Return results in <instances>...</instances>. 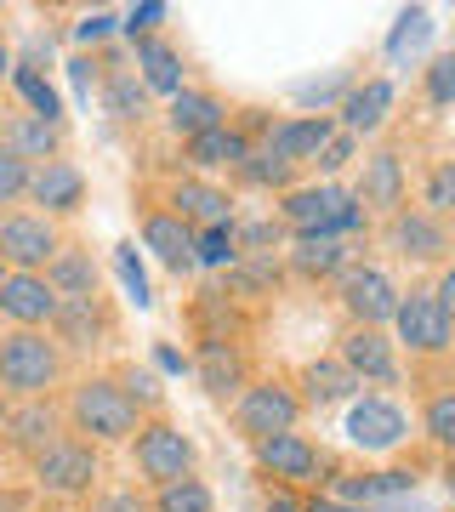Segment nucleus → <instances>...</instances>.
<instances>
[{
  "label": "nucleus",
  "instance_id": "obj_1",
  "mask_svg": "<svg viewBox=\"0 0 455 512\" xmlns=\"http://www.w3.org/2000/svg\"><path fill=\"white\" fill-rule=\"evenodd\" d=\"M143 421L148 416L126 399V387L114 382L109 370H86V376L63 393V427H69L74 439L97 444V450H103V444H131Z\"/></svg>",
  "mask_w": 455,
  "mask_h": 512
},
{
  "label": "nucleus",
  "instance_id": "obj_2",
  "mask_svg": "<svg viewBox=\"0 0 455 512\" xmlns=\"http://www.w3.org/2000/svg\"><path fill=\"white\" fill-rule=\"evenodd\" d=\"M69 376V353L52 330H6L0 336V399H52V387Z\"/></svg>",
  "mask_w": 455,
  "mask_h": 512
},
{
  "label": "nucleus",
  "instance_id": "obj_3",
  "mask_svg": "<svg viewBox=\"0 0 455 512\" xmlns=\"http://www.w3.org/2000/svg\"><path fill=\"white\" fill-rule=\"evenodd\" d=\"M234 433L245 444H262V439H279V433H296L302 416H308V404L296 393L291 376H279V370H262L245 393L234 399Z\"/></svg>",
  "mask_w": 455,
  "mask_h": 512
},
{
  "label": "nucleus",
  "instance_id": "obj_4",
  "mask_svg": "<svg viewBox=\"0 0 455 512\" xmlns=\"http://www.w3.org/2000/svg\"><path fill=\"white\" fill-rule=\"evenodd\" d=\"M251 461H256V473L268 478L273 490L313 495V490H330V484H336V461H330V450L325 444H313L308 433H279V439L251 444Z\"/></svg>",
  "mask_w": 455,
  "mask_h": 512
},
{
  "label": "nucleus",
  "instance_id": "obj_5",
  "mask_svg": "<svg viewBox=\"0 0 455 512\" xmlns=\"http://www.w3.org/2000/svg\"><path fill=\"white\" fill-rule=\"evenodd\" d=\"M273 217L285 222L291 239H308V234L342 239V228L364 222V211L353 205V188H342V183H296L291 194H279V211Z\"/></svg>",
  "mask_w": 455,
  "mask_h": 512
},
{
  "label": "nucleus",
  "instance_id": "obj_6",
  "mask_svg": "<svg viewBox=\"0 0 455 512\" xmlns=\"http://www.w3.org/2000/svg\"><path fill=\"white\" fill-rule=\"evenodd\" d=\"M29 478H35L40 495H52V501H80V495H97V484H103V450L86 439H74V433H63L57 444H46L35 461H29Z\"/></svg>",
  "mask_w": 455,
  "mask_h": 512
},
{
  "label": "nucleus",
  "instance_id": "obj_7",
  "mask_svg": "<svg viewBox=\"0 0 455 512\" xmlns=\"http://www.w3.org/2000/svg\"><path fill=\"white\" fill-rule=\"evenodd\" d=\"M131 467H137V484L160 490V484H177V478L194 473V467H200V450L182 433V421L148 416L143 427H137V439H131Z\"/></svg>",
  "mask_w": 455,
  "mask_h": 512
},
{
  "label": "nucleus",
  "instance_id": "obj_8",
  "mask_svg": "<svg viewBox=\"0 0 455 512\" xmlns=\"http://www.w3.org/2000/svg\"><path fill=\"white\" fill-rule=\"evenodd\" d=\"M387 330H393L399 353H410L421 365H433V359H444V353L455 348V325L444 319V308H438V296L427 291V285H410V291L399 296V313H393Z\"/></svg>",
  "mask_w": 455,
  "mask_h": 512
},
{
  "label": "nucleus",
  "instance_id": "obj_9",
  "mask_svg": "<svg viewBox=\"0 0 455 512\" xmlns=\"http://www.w3.org/2000/svg\"><path fill=\"white\" fill-rule=\"evenodd\" d=\"M382 239L387 251L410 262V268H450L455 262V228L433 211H421V205H404L399 217L382 222Z\"/></svg>",
  "mask_w": 455,
  "mask_h": 512
},
{
  "label": "nucleus",
  "instance_id": "obj_10",
  "mask_svg": "<svg viewBox=\"0 0 455 512\" xmlns=\"http://www.w3.org/2000/svg\"><path fill=\"white\" fill-rule=\"evenodd\" d=\"M399 285H393V274L387 268H376V262H347L342 279H336V308H342L347 325H376L387 330L393 325V313H399Z\"/></svg>",
  "mask_w": 455,
  "mask_h": 512
},
{
  "label": "nucleus",
  "instance_id": "obj_11",
  "mask_svg": "<svg viewBox=\"0 0 455 512\" xmlns=\"http://www.w3.org/2000/svg\"><path fill=\"white\" fill-rule=\"evenodd\" d=\"M336 359L347 365V376L359 387H399L404 382V353L393 342V330L376 325H347L336 336Z\"/></svg>",
  "mask_w": 455,
  "mask_h": 512
},
{
  "label": "nucleus",
  "instance_id": "obj_12",
  "mask_svg": "<svg viewBox=\"0 0 455 512\" xmlns=\"http://www.w3.org/2000/svg\"><path fill=\"white\" fill-rule=\"evenodd\" d=\"M63 251V234H57L52 217L40 211H0V262L12 274H46V262Z\"/></svg>",
  "mask_w": 455,
  "mask_h": 512
},
{
  "label": "nucleus",
  "instance_id": "obj_13",
  "mask_svg": "<svg viewBox=\"0 0 455 512\" xmlns=\"http://www.w3.org/2000/svg\"><path fill=\"white\" fill-rule=\"evenodd\" d=\"M353 205L364 217H399L410 205V171H404L399 148H376L359 160V177H353Z\"/></svg>",
  "mask_w": 455,
  "mask_h": 512
},
{
  "label": "nucleus",
  "instance_id": "obj_14",
  "mask_svg": "<svg viewBox=\"0 0 455 512\" xmlns=\"http://www.w3.org/2000/svg\"><path fill=\"white\" fill-rule=\"evenodd\" d=\"M410 439V416L387 393H364V399L347 404V444L353 450H370V456H393Z\"/></svg>",
  "mask_w": 455,
  "mask_h": 512
},
{
  "label": "nucleus",
  "instance_id": "obj_15",
  "mask_svg": "<svg viewBox=\"0 0 455 512\" xmlns=\"http://www.w3.org/2000/svg\"><path fill=\"white\" fill-rule=\"evenodd\" d=\"M52 336H57L63 353H97V348H109L114 336H120V313H114L109 296H74V302L57 308Z\"/></svg>",
  "mask_w": 455,
  "mask_h": 512
},
{
  "label": "nucleus",
  "instance_id": "obj_16",
  "mask_svg": "<svg viewBox=\"0 0 455 512\" xmlns=\"http://www.w3.org/2000/svg\"><path fill=\"white\" fill-rule=\"evenodd\" d=\"M143 211H137V234H143V245L154 251V262H160L165 274H194L200 268V256H194V228L171 211V205L160 200H137Z\"/></svg>",
  "mask_w": 455,
  "mask_h": 512
},
{
  "label": "nucleus",
  "instance_id": "obj_17",
  "mask_svg": "<svg viewBox=\"0 0 455 512\" xmlns=\"http://www.w3.org/2000/svg\"><path fill=\"white\" fill-rule=\"evenodd\" d=\"M194 376H200L205 399L234 410V399L256 382V359L245 342H200L194 348Z\"/></svg>",
  "mask_w": 455,
  "mask_h": 512
},
{
  "label": "nucleus",
  "instance_id": "obj_18",
  "mask_svg": "<svg viewBox=\"0 0 455 512\" xmlns=\"http://www.w3.org/2000/svg\"><path fill=\"white\" fill-rule=\"evenodd\" d=\"M160 205H171L194 234H200V228H222V222H234V188H222L217 177H194V171L171 177L165 194H160Z\"/></svg>",
  "mask_w": 455,
  "mask_h": 512
},
{
  "label": "nucleus",
  "instance_id": "obj_19",
  "mask_svg": "<svg viewBox=\"0 0 455 512\" xmlns=\"http://www.w3.org/2000/svg\"><path fill=\"white\" fill-rule=\"evenodd\" d=\"M63 296L46 285V274H6L0 279V319L12 330H52Z\"/></svg>",
  "mask_w": 455,
  "mask_h": 512
},
{
  "label": "nucleus",
  "instance_id": "obj_20",
  "mask_svg": "<svg viewBox=\"0 0 455 512\" xmlns=\"http://www.w3.org/2000/svg\"><path fill=\"white\" fill-rule=\"evenodd\" d=\"M336 131L342 126H336L330 114H291V120H273L268 137H262V148H268L273 160H285V165L302 171V165L319 160V148H325Z\"/></svg>",
  "mask_w": 455,
  "mask_h": 512
},
{
  "label": "nucleus",
  "instance_id": "obj_21",
  "mask_svg": "<svg viewBox=\"0 0 455 512\" xmlns=\"http://www.w3.org/2000/svg\"><path fill=\"white\" fill-rule=\"evenodd\" d=\"M29 205H40V217H80L86 205V171L74 160H46L29 171Z\"/></svg>",
  "mask_w": 455,
  "mask_h": 512
},
{
  "label": "nucleus",
  "instance_id": "obj_22",
  "mask_svg": "<svg viewBox=\"0 0 455 512\" xmlns=\"http://www.w3.org/2000/svg\"><path fill=\"white\" fill-rule=\"evenodd\" d=\"M69 433L63 427V404H52V399H23V404H12V416H6V450H18L23 461H35L46 444H57Z\"/></svg>",
  "mask_w": 455,
  "mask_h": 512
},
{
  "label": "nucleus",
  "instance_id": "obj_23",
  "mask_svg": "<svg viewBox=\"0 0 455 512\" xmlns=\"http://www.w3.org/2000/svg\"><path fill=\"white\" fill-rule=\"evenodd\" d=\"M347 262H353L347 239H330V234H308L285 245V274L302 279V285H336Z\"/></svg>",
  "mask_w": 455,
  "mask_h": 512
},
{
  "label": "nucleus",
  "instance_id": "obj_24",
  "mask_svg": "<svg viewBox=\"0 0 455 512\" xmlns=\"http://www.w3.org/2000/svg\"><path fill=\"white\" fill-rule=\"evenodd\" d=\"M63 120H46V114L23 109V114H6V126H0V143L12 148L18 160L29 165H46V160H63Z\"/></svg>",
  "mask_w": 455,
  "mask_h": 512
},
{
  "label": "nucleus",
  "instance_id": "obj_25",
  "mask_svg": "<svg viewBox=\"0 0 455 512\" xmlns=\"http://www.w3.org/2000/svg\"><path fill=\"white\" fill-rule=\"evenodd\" d=\"M234 120V109L222 103L217 92H205V86H182L171 103H165V126L177 131L182 143H194V137H205V131H217Z\"/></svg>",
  "mask_w": 455,
  "mask_h": 512
},
{
  "label": "nucleus",
  "instance_id": "obj_26",
  "mask_svg": "<svg viewBox=\"0 0 455 512\" xmlns=\"http://www.w3.org/2000/svg\"><path fill=\"white\" fill-rule=\"evenodd\" d=\"M251 148L256 143L239 131V120H228V126L205 131V137H194V143H182V165H188L194 177H217V171H234Z\"/></svg>",
  "mask_w": 455,
  "mask_h": 512
},
{
  "label": "nucleus",
  "instance_id": "obj_27",
  "mask_svg": "<svg viewBox=\"0 0 455 512\" xmlns=\"http://www.w3.org/2000/svg\"><path fill=\"white\" fill-rule=\"evenodd\" d=\"M296 393H302V404L308 410H330V404H347L353 393H359V382L347 376V365L336 359V353H325V359H308V365L291 376Z\"/></svg>",
  "mask_w": 455,
  "mask_h": 512
},
{
  "label": "nucleus",
  "instance_id": "obj_28",
  "mask_svg": "<svg viewBox=\"0 0 455 512\" xmlns=\"http://www.w3.org/2000/svg\"><path fill=\"white\" fill-rule=\"evenodd\" d=\"M46 285H52L63 302H74V296H103V268H97V256H91L86 245H69V239H63V251L46 262Z\"/></svg>",
  "mask_w": 455,
  "mask_h": 512
},
{
  "label": "nucleus",
  "instance_id": "obj_29",
  "mask_svg": "<svg viewBox=\"0 0 455 512\" xmlns=\"http://www.w3.org/2000/svg\"><path fill=\"white\" fill-rule=\"evenodd\" d=\"M285 279H291L285 274V256H239L234 268L222 274V291L245 308V302H268V296H279Z\"/></svg>",
  "mask_w": 455,
  "mask_h": 512
},
{
  "label": "nucleus",
  "instance_id": "obj_30",
  "mask_svg": "<svg viewBox=\"0 0 455 512\" xmlns=\"http://www.w3.org/2000/svg\"><path fill=\"white\" fill-rule=\"evenodd\" d=\"M387 109H393V80H364V86H353V92L342 97V120L336 126L347 131V137H364V131H382Z\"/></svg>",
  "mask_w": 455,
  "mask_h": 512
},
{
  "label": "nucleus",
  "instance_id": "obj_31",
  "mask_svg": "<svg viewBox=\"0 0 455 512\" xmlns=\"http://www.w3.org/2000/svg\"><path fill=\"white\" fill-rule=\"evenodd\" d=\"M137 69H143L137 80H143L148 92H160L165 103H171L182 86H188V80H182V52L171 46V40H160V35L137 40Z\"/></svg>",
  "mask_w": 455,
  "mask_h": 512
},
{
  "label": "nucleus",
  "instance_id": "obj_32",
  "mask_svg": "<svg viewBox=\"0 0 455 512\" xmlns=\"http://www.w3.org/2000/svg\"><path fill=\"white\" fill-rule=\"evenodd\" d=\"M421 439L433 444L444 461H455V382L421 393Z\"/></svg>",
  "mask_w": 455,
  "mask_h": 512
},
{
  "label": "nucleus",
  "instance_id": "obj_33",
  "mask_svg": "<svg viewBox=\"0 0 455 512\" xmlns=\"http://www.w3.org/2000/svg\"><path fill=\"white\" fill-rule=\"evenodd\" d=\"M228 177H234L239 188H256V194H291V188H296V165L273 160L268 148L256 143L251 154H245V160H239L234 171H228Z\"/></svg>",
  "mask_w": 455,
  "mask_h": 512
},
{
  "label": "nucleus",
  "instance_id": "obj_34",
  "mask_svg": "<svg viewBox=\"0 0 455 512\" xmlns=\"http://www.w3.org/2000/svg\"><path fill=\"white\" fill-rule=\"evenodd\" d=\"M148 512H217V495H211V484L200 473H188L177 484L148 490Z\"/></svg>",
  "mask_w": 455,
  "mask_h": 512
},
{
  "label": "nucleus",
  "instance_id": "obj_35",
  "mask_svg": "<svg viewBox=\"0 0 455 512\" xmlns=\"http://www.w3.org/2000/svg\"><path fill=\"white\" fill-rule=\"evenodd\" d=\"M114 382L126 387V399L143 410V416H165V387H160V376L148 365H131V359H120V365L109 370Z\"/></svg>",
  "mask_w": 455,
  "mask_h": 512
},
{
  "label": "nucleus",
  "instance_id": "obj_36",
  "mask_svg": "<svg viewBox=\"0 0 455 512\" xmlns=\"http://www.w3.org/2000/svg\"><path fill=\"white\" fill-rule=\"evenodd\" d=\"M103 109H109L114 120H143L148 114V86L137 80V69L131 74L109 69V80H103Z\"/></svg>",
  "mask_w": 455,
  "mask_h": 512
},
{
  "label": "nucleus",
  "instance_id": "obj_37",
  "mask_svg": "<svg viewBox=\"0 0 455 512\" xmlns=\"http://www.w3.org/2000/svg\"><path fill=\"white\" fill-rule=\"evenodd\" d=\"M421 211L455 222V160H433L421 177Z\"/></svg>",
  "mask_w": 455,
  "mask_h": 512
},
{
  "label": "nucleus",
  "instance_id": "obj_38",
  "mask_svg": "<svg viewBox=\"0 0 455 512\" xmlns=\"http://www.w3.org/2000/svg\"><path fill=\"white\" fill-rule=\"evenodd\" d=\"M194 256H200L205 268H222V274H228V268L239 262L234 222H222V228H200V234H194Z\"/></svg>",
  "mask_w": 455,
  "mask_h": 512
},
{
  "label": "nucleus",
  "instance_id": "obj_39",
  "mask_svg": "<svg viewBox=\"0 0 455 512\" xmlns=\"http://www.w3.org/2000/svg\"><path fill=\"white\" fill-rule=\"evenodd\" d=\"M29 171H35V165L18 160L12 148L0 143V205H6V211H18V200H29Z\"/></svg>",
  "mask_w": 455,
  "mask_h": 512
},
{
  "label": "nucleus",
  "instance_id": "obj_40",
  "mask_svg": "<svg viewBox=\"0 0 455 512\" xmlns=\"http://www.w3.org/2000/svg\"><path fill=\"white\" fill-rule=\"evenodd\" d=\"M421 92H427V103L450 109V103H455V52H438L433 63L421 69Z\"/></svg>",
  "mask_w": 455,
  "mask_h": 512
},
{
  "label": "nucleus",
  "instance_id": "obj_41",
  "mask_svg": "<svg viewBox=\"0 0 455 512\" xmlns=\"http://www.w3.org/2000/svg\"><path fill=\"white\" fill-rule=\"evenodd\" d=\"M353 148H359V137H347V131H336L325 148H319V160H313V171L325 177V183H336V171H347L353 165Z\"/></svg>",
  "mask_w": 455,
  "mask_h": 512
},
{
  "label": "nucleus",
  "instance_id": "obj_42",
  "mask_svg": "<svg viewBox=\"0 0 455 512\" xmlns=\"http://www.w3.org/2000/svg\"><path fill=\"white\" fill-rule=\"evenodd\" d=\"M18 86H23V97L35 103V114H46V120H63V114H57V97H52V86H46L40 74H29V69H23V74H18Z\"/></svg>",
  "mask_w": 455,
  "mask_h": 512
},
{
  "label": "nucleus",
  "instance_id": "obj_43",
  "mask_svg": "<svg viewBox=\"0 0 455 512\" xmlns=\"http://www.w3.org/2000/svg\"><path fill=\"white\" fill-rule=\"evenodd\" d=\"M302 512H364L359 501H342L336 490H313V495H302Z\"/></svg>",
  "mask_w": 455,
  "mask_h": 512
},
{
  "label": "nucleus",
  "instance_id": "obj_44",
  "mask_svg": "<svg viewBox=\"0 0 455 512\" xmlns=\"http://www.w3.org/2000/svg\"><path fill=\"white\" fill-rule=\"evenodd\" d=\"M427 291L438 296V308H444V319L455 325V262H450V268H438V279L427 285Z\"/></svg>",
  "mask_w": 455,
  "mask_h": 512
},
{
  "label": "nucleus",
  "instance_id": "obj_45",
  "mask_svg": "<svg viewBox=\"0 0 455 512\" xmlns=\"http://www.w3.org/2000/svg\"><path fill=\"white\" fill-rule=\"evenodd\" d=\"M262 512H302V495H296V490H273V484H268V507H262Z\"/></svg>",
  "mask_w": 455,
  "mask_h": 512
},
{
  "label": "nucleus",
  "instance_id": "obj_46",
  "mask_svg": "<svg viewBox=\"0 0 455 512\" xmlns=\"http://www.w3.org/2000/svg\"><path fill=\"white\" fill-rule=\"evenodd\" d=\"M40 512H80V507H69V501H46Z\"/></svg>",
  "mask_w": 455,
  "mask_h": 512
},
{
  "label": "nucleus",
  "instance_id": "obj_47",
  "mask_svg": "<svg viewBox=\"0 0 455 512\" xmlns=\"http://www.w3.org/2000/svg\"><path fill=\"white\" fill-rule=\"evenodd\" d=\"M6 74H12V52H6V46H0V80H6Z\"/></svg>",
  "mask_w": 455,
  "mask_h": 512
},
{
  "label": "nucleus",
  "instance_id": "obj_48",
  "mask_svg": "<svg viewBox=\"0 0 455 512\" xmlns=\"http://www.w3.org/2000/svg\"><path fill=\"white\" fill-rule=\"evenodd\" d=\"M6 416H12V404L0 399V439H6Z\"/></svg>",
  "mask_w": 455,
  "mask_h": 512
},
{
  "label": "nucleus",
  "instance_id": "obj_49",
  "mask_svg": "<svg viewBox=\"0 0 455 512\" xmlns=\"http://www.w3.org/2000/svg\"><path fill=\"white\" fill-rule=\"evenodd\" d=\"M444 484H450V495H455V461H450V467H444Z\"/></svg>",
  "mask_w": 455,
  "mask_h": 512
},
{
  "label": "nucleus",
  "instance_id": "obj_50",
  "mask_svg": "<svg viewBox=\"0 0 455 512\" xmlns=\"http://www.w3.org/2000/svg\"><path fill=\"white\" fill-rule=\"evenodd\" d=\"M6 274H12V268H6V262H0V279H6Z\"/></svg>",
  "mask_w": 455,
  "mask_h": 512
},
{
  "label": "nucleus",
  "instance_id": "obj_51",
  "mask_svg": "<svg viewBox=\"0 0 455 512\" xmlns=\"http://www.w3.org/2000/svg\"><path fill=\"white\" fill-rule=\"evenodd\" d=\"M450 512H455V507H450Z\"/></svg>",
  "mask_w": 455,
  "mask_h": 512
}]
</instances>
